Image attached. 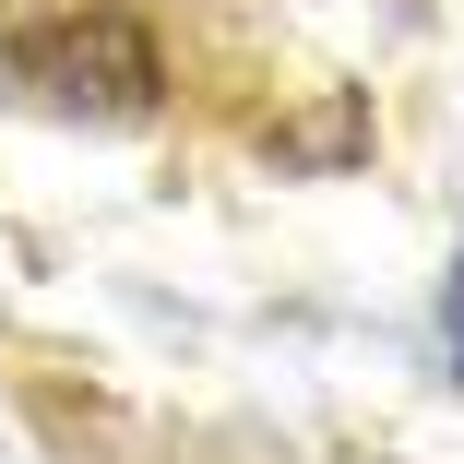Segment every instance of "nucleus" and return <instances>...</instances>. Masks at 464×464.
Returning a JSON list of instances; mask_svg holds the SVG:
<instances>
[{"label": "nucleus", "instance_id": "1", "mask_svg": "<svg viewBox=\"0 0 464 464\" xmlns=\"http://www.w3.org/2000/svg\"><path fill=\"white\" fill-rule=\"evenodd\" d=\"M0 96L72 131H143L167 108V48L131 0H0Z\"/></svg>", "mask_w": 464, "mask_h": 464}]
</instances>
